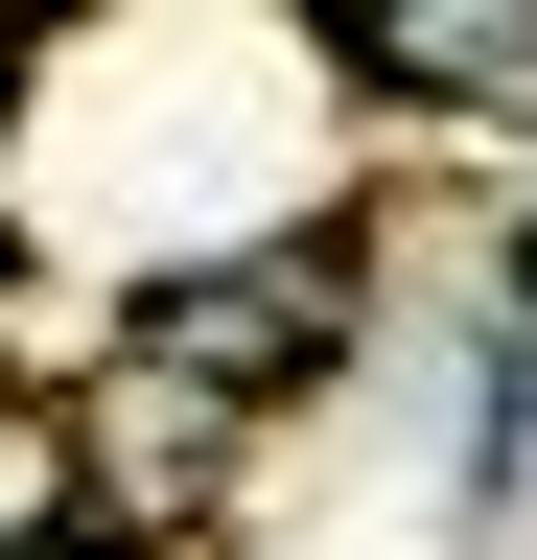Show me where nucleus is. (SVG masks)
<instances>
[{
	"label": "nucleus",
	"mask_w": 537,
	"mask_h": 560,
	"mask_svg": "<svg viewBox=\"0 0 537 560\" xmlns=\"http://www.w3.org/2000/svg\"><path fill=\"white\" fill-rule=\"evenodd\" d=\"M374 117L304 24H94L47 47L24 140H0V210L24 257H94V304H164L211 257H281L327 210H374Z\"/></svg>",
	"instance_id": "f257e3e1"
},
{
	"label": "nucleus",
	"mask_w": 537,
	"mask_h": 560,
	"mask_svg": "<svg viewBox=\"0 0 537 560\" xmlns=\"http://www.w3.org/2000/svg\"><path fill=\"white\" fill-rule=\"evenodd\" d=\"M327 70H351V117H514L537 94V24H491V0H421V24H327Z\"/></svg>",
	"instance_id": "20e7f679"
},
{
	"label": "nucleus",
	"mask_w": 537,
	"mask_h": 560,
	"mask_svg": "<svg viewBox=\"0 0 537 560\" xmlns=\"http://www.w3.org/2000/svg\"><path fill=\"white\" fill-rule=\"evenodd\" d=\"M491 327L537 350V164H514V234H491Z\"/></svg>",
	"instance_id": "423d86ee"
},
{
	"label": "nucleus",
	"mask_w": 537,
	"mask_h": 560,
	"mask_svg": "<svg viewBox=\"0 0 537 560\" xmlns=\"http://www.w3.org/2000/svg\"><path fill=\"white\" fill-rule=\"evenodd\" d=\"M234 490H257V420H211L187 374H141V350H94V374H71V537H117V560H211Z\"/></svg>",
	"instance_id": "7ed1b4c3"
},
{
	"label": "nucleus",
	"mask_w": 537,
	"mask_h": 560,
	"mask_svg": "<svg viewBox=\"0 0 537 560\" xmlns=\"http://www.w3.org/2000/svg\"><path fill=\"white\" fill-rule=\"evenodd\" d=\"M24 94H47V24H0V140H24Z\"/></svg>",
	"instance_id": "0eeeda50"
},
{
	"label": "nucleus",
	"mask_w": 537,
	"mask_h": 560,
	"mask_svg": "<svg viewBox=\"0 0 537 560\" xmlns=\"http://www.w3.org/2000/svg\"><path fill=\"white\" fill-rule=\"evenodd\" d=\"M71 537V420H0V560Z\"/></svg>",
	"instance_id": "39448f33"
},
{
	"label": "nucleus",
	"mask_w": 537,
	"mask_h": 560,
	"mask_svg": "<svg viewBox=\"0 0 537 560\" xmlns=\"http://www.w3.org/2000/svg\"><path fill=\"white\" fill-rule=\"evenodd\" d=\"M47 560H117V537H47Z\"/></svg>",
	"instance_id": "6e6552de"
},
{
	"label": "nucleus",
	"mask_w": 537,
	"mask_h": 560,
	"mask_svg": "<svg viewBox=\"0 0 537 560\" xmlns=\"http://www.w3.org/2000/svg\"><path fill=\"white\" fill-rule=\"evenodd\" d=\"M117 350L187 374L211 420L327 397V374L374 350V210H327V234H281V257H211V280H164V304H117Z\"/></svg>",
	"instance_id": "f03ea898"
}]
</instances>
